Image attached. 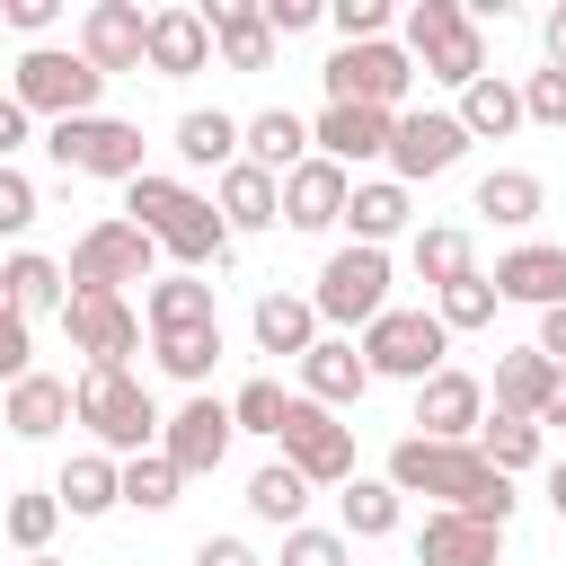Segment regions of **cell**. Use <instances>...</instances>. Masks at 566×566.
I'll list each match as a JSON object with an SVG mask.
<instances>
[{"mask_svg":"<svg viewBox=\"0 0 566 566\" xmlns=\"http://www.w3.org/2000/svg\"><path fill=\"white\" fill-rule=\"evenodd\" d=\"M212 212L230 221V239H248V230H274V221H283V177H265V168L230 159V168L212 177Z\"/></svg>","mask_w":566,"mask_h":566,"instance_id":"obj_22","label":"cell"},{"mask_svg":"<svg viewBox=\"0 0 566 566\" xmlns=\"http://www.w3.org/2000/svg\"><path fill=\"white\" fill-rule=\"evenodd\" d=\"M9 97H18L27 115L71 124V115H97L106 80L80 62V44H27V53H18V71H9Z\"/></svg>","mask_w":566,"mask_h":566,"instance_id":"obj_5","label":"cell"},{"mask_svg":"<svg viewBox=\"0 0 566 566\" xmlns=\"http://www.w3.org/2000/svg\"><path fill=\"white\" fill-rule=\"evenodd\" d=\"M283 566H354V539L345 531H283Z\"/></svg>","mask_w":566,"mask_h":566,"instance_id":"obj_46","label":"cell"},{"mask_svg":"<svg viewBox=\"0 0 566 566\" xmlns=\"http://www.w3.org/2000/svg\"><path fill=\"white\" fill-rule=\"evenodd\" d=\"M203 27H212L221 71H274V27H265V9H256V0H212V9H203Z\"/></svg>","mask_w":566,"mask_h":566,"instance_id":"obj_23","label":"cell"},{"mask_svg":"<svg viewBox=\"0 0 566 566\" xmlns=\"http://www.w3.org/2000/svg\"><path fill=\"white\" fill-rule=\"evenodd\" d=\"M27 221H35V177L0 168V239H27Z\"/></svg>","mask_w":566,"mask_h":566,"instance_id":"obj_48","label":"cell"},{"mask_svg":"<svg viewBox=\"0 0 566 566\" xmlns=\"http://www.w3.org/2000/svg\"><path fill=\"white\" fill-rule=\"evenodd\" d=\"M345 195H354V177H345L336 159H318V150H310V159L283 177V230H310V239H318V230H336V221H345Z\"/></svg>","mask_w":566,"mask_h":566,"instance_id":"obj_18","label":"cell"},{"mask_svg":"<svg viewBox=\"0 0 566 566\" xmlns=\"http://www.w3.org/2000/svg\"><path fill=\"white\" fill-rule=\"evenodd\" d=\"M168 150H177L186 168H212V177H221V168L239 159V115H221V106H186L177 133H168Z\"/></svg>","mask_w":566,"mask_h":566,"instance_id":"obj_33","label":"cell"},{"mask_svg":"<svg viewBox=\"0 0 566 566\" xmlns=\"http://www.w3.org/2000/svg\"><path fill=\"white\" fill-rule=\"evenodd\" d=\"M531 424H539V433H566V371L548 380V398H539V416H531Z\"/></svg>","mask_w":566,"mask_h":566,"instance_id":"obj_55","label":"cell"},{"mask_svg":"<svg viewBox=\"0 0 566 566\" xmlns=\"http://www.w3.org/2000/svg\"><path fill=\"white\" fill-rule=\"evenodd\" d=\"M274 442H283V469H301L310 486H345V478H354V424L327 416V407L301 398V389H292V416H283Z\"/></svg>","mask_w":566,"mask_h":566,"instance_id":"obj_13","label":"cell"},{"mask_svg":"<svg viewBox=\"0 0 566 566\" xmlns=\"http://www.w3.org/2000/svg\"><path fill=\"white\" fill-rule=\"evenodd\" d=\"M495 301H522V310H557L566 301V248H548V239H522V248H504L495 256Z\"/></svg>","mask_w":566,"mask_h":566,"instance_id":"obj_19","label":"cell"},{"mask_svg":"<svg viewBox=\"0 0 566 566\" xmlns=\"http://www.w3.org/2000/svg\"><path fill=\"white\" fill-rule=\"evenodd\" d=\"M62 336H71V354H88V371H133V354H142V310L115 301V292H71V301H62Z\"/></svg>","mask_w":566,"mask_h":566,"instance_id":"obj_12","label":"cell"},{"mask_svg":"<svg viewBox=\"0 0 566 566\" xmlns=\"http://www.w3.org/2000/svg\"><path fill=\"white\" fill-rule=\"evenodd\" d=\"M150 354H159V371H168V380L203 389V380H212V363H221V327H177V336H150Z\"/></svg>","mask_w":566,"mask_h":566,"instance_id":"obj_41","label":"cell"},{"mask_svg":"<svg viewBox=\"0 0 566 566\" xmlns=\"http://www.w3.org/2000/svg\"><path fill=\"white\" fill-rule=\"evenodd\" d=\"M0 424H9L18 442H53V433L71 424V380H53V371H27V380H9V398H0Z\"/></svg>","mask_w":566,"mask_h":566,"instance_id":"obj_27","label":"cell"},{"mask_svg":"<svg viewBox=\"0 0 566 566\" xmlns=\"http://www.w3.org/2000/svg\"><path fill=\"white\" fill-rule=\"evenodd\" d=\"M248 336H256V354H310L318 345V310H310V292H256V310H248Z\"/></svg>","mask_w":566,"mask_h":566,"instance_id":"obj_29","label":"cell"},{"mask_svg":"<svg viewBox=\"0 0 566 566\" xmlns=\"http://www.w3.org/2000/svg\"><path fill=\"white\" fill-rule=\"evenodd\" d=\"M363 363H371V380H433L442 371V354H451V336H442V318L433 310H380L371 327H363V345H354Z\"/></svg>","mask_w":566,"mask_h":566,"instance_id":"obj_9","label":"cell"},{"mask_svg":"<svg viewBox=\"0 0 566 566\" xmlns=\"http://www.w3.org/2000/svg\"><path fill=\"white\" fill-rule=\"evenodd\" d=\"M398 495H433V513H469V522H513V478H495L469 442H398L389 451V469H380Z\"/></svg>","mask_w":566,"mask_h":566,"instance_id":"obj_1","label":"cell"},{"mask_svg":"<svg viewBox=\"0 0 566 566\" xmlns=\"http://www.w3.org/2000/svg\"><path fill=\"white\" fill-rule=\"evenodd\" d=\"M469 159V133H460V115L451 106H407L398 124H389V177L416 195L424 177H451Z\"/></svg>","mask_w":566,"mask_h":566,"instance_id":"obj_11","label":"cell"},{"mask_svg":"<svg viewBox=\"0 0 566 566\" xmlns=\"http://www.w3.org/2000/svg\"><path fill=\"white\" fill-rule=\"evenodd\" d=\"M0 531H9V548H18V557H44V548H53V531H62L53 486H9V495H0Z\"/></svg>","mask_w":566,"mask_h":566,"instance_id":"obj_38","label":"cell"},{"mask_svg":"<svg viewBox=\"0 0 566 566\" xmlns=\"http://www.w3.org/2000/svg\"><path fill=\"white\" fill-rule=\"evenodd\" d=\"M407 265L442 292V283H460V274H478V256H469V230H451V221H416V239H407Z\"/></svg>","mask_w":566,"mask_h":566,"instance_id":"obj_39","label":"cell"},{"mask_svg":"<svg viewBox=\"0 0 566 566\" xmlns=\"http://www.w3.org/2000/svg\"><path fill=\"white\" fill-rule=\"evenodd\" d=\"M336 531H345V539H389V531H398V486L354 469V478L336 486Z\"/></svg>","mask_w":566,"mask_h":566,"instance_id":"obj_37","label":"cell"},{"mask_svg":"<svg viewBox=\"0 0 566 566\" xmlns=\"http://www.w3.org/2000/svg\"><path fill=\"white\" fill-rule=\"evenodd\" d=\"M35 371V336H27V318L18 310H0V389L9 380H27Z\"/></svg>","mask_w":566,"mask_h":566,"instance_id":"obj_49","label":"cell"},{"mask_svg":"<svg viewBox=\"0 0 566 566\" xmlns=\"http://www.w3.org/2000/svg\"><path fill=\"white\" fill-rule=\"evenodd\" d=\"M256 9H265V27H274V44H283V35H310V27L327 18V0H256Z\"/></svg>","mask_w":566,"mask_h":566,"instance_id":"obj_50","label":"cell"},{"mask_svg":"<svg viewBox=\"0 0 566 566\" xmlns=\"http://www.w3.org/2000/svg\"><path fill=\"white\" fill-rule=\"evenodd\" d=\"M310 495H318V486H310L301 469H283V460H265V469L248 478V513H256V522H274V531H301Z\"/></svg>","mask_w":566,"mask_h":566,"instance_id":"obj_40","label":"cell"},{"mask_svg":"<svg viewBox=\"0 0 566 566\" xmlns=\"http://www.w3.org/2000/svg\"><path fill=\"white\" fill-rule=\"evenodd\" d=\"M195 566H256V548H248V539H203Z\"/></svg>","mask_w":566,"mask_h":566,"instance_id":"obj_54","label":"cell"},{"mask_svg":"<svg viewBox=\"0 0 566 566\" xmlns=\"http://www.w3.org/2000/svg\"><path fill=\"white\" fill-rule=\"evenodd\" d=\"M433 318H442V336H469V327H486V318H495V283H486V274H460V283H442V292H433Z\"/></svg>","mask_w":566,"mask_h":566,"instance_id":"obj_43","label":"cell"},{"mask_svg":"<svg viewBox=\"0 0 566 566\" xmlns=\"http://www.w3.org/2000/svg\"><path fill=\"white\" fill-rule=\"evenodd\" d=\"M239 159L265 168V177H292L310 159V124L292 106H256V115H239Z\"/></svg>","mask_w":566,"mask_h":566,"instance_id":"obj_24","label":"cell"},{"mask_svg":"<svg viewBox=\"0 0 566 566\" xmlns=\"http://www.w3.org/2000/svg\"><path fill=\"white\" fill-rule=\"evenodd\" d=\"M318 80H327V106H380V115H398L407 88H416V62H407V44H336Z\"/></svg>","mask_w":566,"mask_h":566,"instance_id":"obj_10","label":"cell"},{"mask_svg":"<svg viewBox=\"0 0 566 566\" xmlns=\"http://www.w3.org/2000/svg\"><path fill=\"white\" fill-rule=\"evenodd\" d=\"M71 424H88V442L106 460H142L159 451V398L133 371H80L71 380Z\"/></svg>","mask_w":566,"mask_h":566,"instance_id":"obj_3","label":"cell"},{"mask_svg":"<svg viewBox=\"0 0 566 566\" xmlns=\"http://www.w3.org/2000/svg\"><path fill=\"white\" fill-rule=\"evenodd\" d=\"M0 18H9L27 44H44V35H53V18H62V0H0Z\"/></svg>","mask_w":566,"mask_h":566,"instance_id":"obj_51","label":"cell"},{"mask_svg":"<svg viewBox=\"0 0 566 566\" xmlns=\"http://www.w3.org/2000/svg\"><path fill=\"white\" fill-rule=\"evenodd\" d=\"M203 62H212L203 9H150V27H142V71H150V80H195Z\"/></svg>","mask_w":566,"mask_h":566,"instance_id":"obj_17","label":"cell"},{"mask_svg":"<svg viewBox=\"0 0 566 566\" xmlns=\"http://www.w3.org/2000/svg\"><path fill=\"white\" fill-rule=\"evenodd\" d=\"M531 345H539V354L566 371V301H557V310H539V336H531Z\"/></svg>","mask_w":566,"mask_h":566,"instance_id":"obj_53","label":"cell"},{"mask_svg":"<svg viewBox=\"0 0 566 566\" xmlns=\"http://www.w3.org/2000/svg\"><path fill=\"white\" fill-rule=\"evenodd\" d=\"M142 318H150V336H177V327H221V318H212V283H203V274H150Z\"/></svg>","mask_w":566,"mask_h":566,"instance_id":"obj_31","label":"cell"},{"mask_svg":"<svg viewBox=\"0 0 566 566\" xmlns=\"http://www.w3.org/2000/svg\"><path fill=\"white\" fill-rule=\"evenodd\" d=\"M327 27L345 44H389V0H327Z\"/></svg>","mask_w":566,"mask_h":566,"instance_id":"obj_45","label":"cell"},{"mask_svg":"<svg viewBox=\"0 0 566 566\" xmlns=\"http://www.w3.org/2000/svg\"><path fill=\"white\" fill-rule=\"evenodd\" d=\"M0 495H9V486H0Z\"/></svg>","mask_w":566,"mask_h":566,"instance_id":"obj_59","label":"cell"},{"mask_svg":"<svg viewBox=\"0 0 566 566\" xmlns=\"http://www.w3.org/2000/svg\"><path fill=\"white\" fill-rule=\"evenodd\" d=\"M27 142H35V115L0 88V168H18V150H27Z\"/></svg>","mask_w":566,"mask_h":566,"instance_id":"obj_52","label":"cell"},{"mask_svg":"<svg viewBox=\"0 0 566 566\" xmlns=\"http://www.w3.org/2000/svg\"><path fill=\"white\" fill-rule=\"evenodd\" d=\"M62 301H71V283H62V265H53L44 248H18V256L0 265V310H18L27 327H35L44 310L62 318Z\"/></svg>","mask_w":566,"mask_h":566,"instance_id":"obj_28","label":"cell"},{"mask_svg":"<svg viewBox=\"0 0 566 566\" xmlns=\"http://www.w3.org/2000/svg\"><path fill=\"white\" fill-rule=\"evenodd\" d=\"M469 212H478V221H495V230H531V221L548 212V186H539L531 168H486V177H478V195H469Z\"/></svg>","mask_w":566,"mask_h":566,"instance_id":"obj_30","label":"cell"},{"mask_svg":"<svg viewBox=\"0 0 566 566\" xmlns=\"http://www.w3.org/2000/svg\"><path fill=\"white\" fill-rule=\"evenodd\" d=\"M283 416H292V389H283V380H239V398H230V424H239V433H265V442H274Z\"/></svg>","mask_w":566,"mask_h":566,"instance_id":"obj_44","label":"cell"},{"mask_svg":"<svg viewBox=\"0 0 566 566\" xmlns=\"http://www.w3.org/2000/svg\"><path fill=\"white\" fill-rule=\"evenodd\" d=\"M230 442H239V424H230V398H212V389H195L177 416H159V460L177 478H212L230 460Z\"/></svg>","mask_w":566,"mask_h":566,"instance_id":"obj_14","label":"cell"},{"mask_svg":"<svg viewBox=\"0 0 566 566\" xmlns=\"http://www.w3.org/2000/svg\"><path fill=\"white\" fill-rule=\"evenodd\" d=\"M451 115H460V133H469V142H504V133H522V88H513L504 71H486V80H469V88H460V106H451Z\"/></svg>","mask_w":566,"mask_h":566,"instance_id":"obj_32","label":"cell"},{"mask_svg":"<svg viewBox=\"0 0 566 566\" xmlns=\"http://www.w3.org/2000/svg\"><path fill=\"white\" fill-rule=\"evenodd\" d=\"M27 566H62V557H27Z\"/></svg>","mask_w":566,"mask_h":566,"instance_id":"obj_58","label":"cell"},{"mask_svg":"<svg viewBox=\"0 0 566 566\" xmlns=\"http://www.w3.org/2000/svg\"><path fill=\"white\" fill-rule=\"evenodd\" d=\"M522 124H557V133H566V71L539 62V71L522 80Z\"/></svg>","mask_w":566,"mask_h":566,"instance_id":"obj_47","label":"cell"},{"mask_svg":"<svg viewBox=\"0 0 566 566\" xmlns=\"http://www.w3.org/2000/svg\"><path fill=\"white\" fill-rule=\"evenodd\" d=\"M142 27H150V9H133V0H88V9H80V62H88L97 80L142 71Z\"/></svg>","mask_w":566,"mask_h":566,"instance_id":"obj_16","label":"cell"},{"mask_svg":"<svg viewBox=\"0 0 566 566\" xmlns=\"http://www.w3.org/2000/svg\"><path fill=\"white\" fill-rule=\"evenodd\" d=\"M53 504H62L71 522L115 513V504H124V495H115V460H106V451H71V460H62V478H53Z\"/></svg>","mask_w":566,"mask_h":566,"instance_id":"obj_35","label":"cell"},{"mask_svg":"<svg viewBox=\"0 0 566 566\" xmlns=\"http://www.w3.org/2000/svg\"><path fill=\"white\" fill-rule=\"evenodd\" d=\"M469 451L495 469V478H522V469H539V451H548V433L531 424V416H495L486 407V424L469 433Z\"/></svg>","mask_w":566,"mask_h":566,"instance_id":"obj_34","label":"cell"},{"mask_svg":"<svg viewBox=\"0 0 566 566\" xmlns=\"http://www.w3.org/2000/svg\"><path fill=\"white\" fill-rule=\"evenodd\" d=\"M44 150H53V168H71V177H106V186H133L142 177V124H124V115H71V124H44Z\"/></svg>","mask_w":566,"mask_h":566,"instance_id":"obj_6","label":"cell"},{"mask_svg":"<svg viewBox=\"0 0 566 566\" xmlns=\"http://www.w3.org/2000/svg\"><path fill=\"white\" fill-rule=\"evenodd\" d=\"M389 124H398V115H380V106H327V115L310 124V150L354 177L363 159H389Z\"/></svg>","mask_w":566,"mask_h":566,"instance_id":"obj_20","label":"cell"},{"mask_svg":"<svg viewBox=\"0 0 566 566\" xmlns=\"http://www.w3.org/2000/svg\"><path fill=\"white\" fill-rule=\"evenodd\" d=\"M539 486H548V513L566 522V460H548V469H539Z\"/></svg>","mask_w":566,"mask_h":566,"instance_id":"obj_57","label":"cell"},{"mask_svg":"<svg viewBox=\"0 0 566 566\" xmlns=\"http://www.w3.org/2000/svg\"><path fill=\"white\" fill-rule=\"evenodd\" d=\"M407 62L442 88H469V80H486V27L460 0H416L407 9Z\"/></svg>","mask_w":566,"mask_h":566,"instance_id":"obj_4","label":"cell"},{"mask_svg":"<svg viewBox=\"0 0 566 566\" xmlns=\"http://www.w3.org/2000/svg\"><path fill=\"white\" fill-rule=\"evenodd\" d=\"M363 389H371V363L354 354V336H318V345L301 354V398H318L327 416L363 407Z\"/></svg>","mask_w":566,"mask_h":566,"instance_id":"obj_21","label":"cell"},{"mask_svg":"<svg viewBox=\"0 0 566 566\" xmlns=\"http://www.w3.org/2000/svg\"><path fill=\"white\" fill-rule=\"evenodd\" d=\"M548 380H557V363H548L539 345H504V354H495V416H539Z\"/></svg>","mask_w":566,"mask_h":566,"instance_id":"obj_36","label":"cell"},{"mask_svg":"<svg viewBox=\"0 0 566 566\" xmlns=\"http://www.w3.org/2000/svg\"><path fill=\"white\" fill-rule=\"evenodd\" d=\"M124 221L159 248V256H177V274H203V265H221L230 256V221L212 212V195H195L186 177H133L124 186Z\"/></svg>","mask_w":566,"mask_h":566,"instance_id":"obj_2","label":"cell"},{"mask_svg":"<svg viewBox=\"0 0 566 566\" xmlns=\"http://www.w3.org/2000/svg\"><path fill=\"white\" fill-rule=\"evenodd\" d=\"M177 486H186V478H177L159 451H142V460H115V495H124V504H142V513H168V504H177Z\"/></svg>","mask_w":566,"mask_h":566,"instance_id":"obj_42","label":"cell"},{"mask_svg":"<svg viewBox=\"0 0 566 566\" xmlns=\"http://www.w3.org/2000/svg\"><path fill=\"white\" fill-rule=\"evenodd\" d=\"M539 44H548V71H566V0L539 18Z\"/></svg>","mask_w":566,"mask_h":566,"instance_id":"obj_56","label":"cell"},{"mask_svg":"<svg viewBox=\"0 0 566 566\" xmlns=\"http://www.w3.org/2000/svg\"><path fill=\"white\" fill-rule=\"evenodd\" d=\"M486 424V380H469V371H433V380H416V442H469Z\"/></svg>","mask_w":566,"mask_h":566,"instance_id":"obj_15","label":"cell"},{"mask_svg":"<svg viewBox=\"0 0 566 566\" xmlns=\"http://www.w3.org/2000/svg\"><path fill=\"white\" fill-rule=\"evenodd\" d=\"M345 230H354V248H389L398 230H416V195H407L398 177H354V195H345Z\"/></svg>","mask_w":566,"mask_h":566,"instance_id":"obj_25","label":"cell"},{"mask_svg":"<svg viewBox=\"0 0 566 566\" xmlns=\"http://www.w3.org/2000/svg\"><path fill=\"white\" fill-rule=\"evenodd\" d=\"M495 557H504V531L495 522L424 513V531H416V566H495Z\"/></svg>","mask_w":566,"mask_h":566,"instance_id":"obj_26","label":"cell"},{"mask_svg":"<svg viewBox=\"0 0 566 566\" xmlns=\"http://www.w3.org/2000/svg\"><path fill=\"white\" fill-rule=\"evenodd\" d=\"M310 310H318V327H371L380 310H389V248H327V265H318V283H310Z\"/></svg>","mask_w":566,"mask_h":566,"instance_id":"obj_7","label":"cell"},{"mask_svg":"<svg viewBox=\"0 0 566 566\" xmlns=\"http://www.w3.org/2000/svg\"><path fill=\"white\" fill-rule=\"evenodd\" d=\"M150 265H159V248H150L124 212H106V221H88V230L71 239L62 283H71V292H115V301H124V283H150Z\"/></svg>","mask_w":566,"mask_h":566,"instance_id":"obj_8","label":"cell"}]
</instances>
